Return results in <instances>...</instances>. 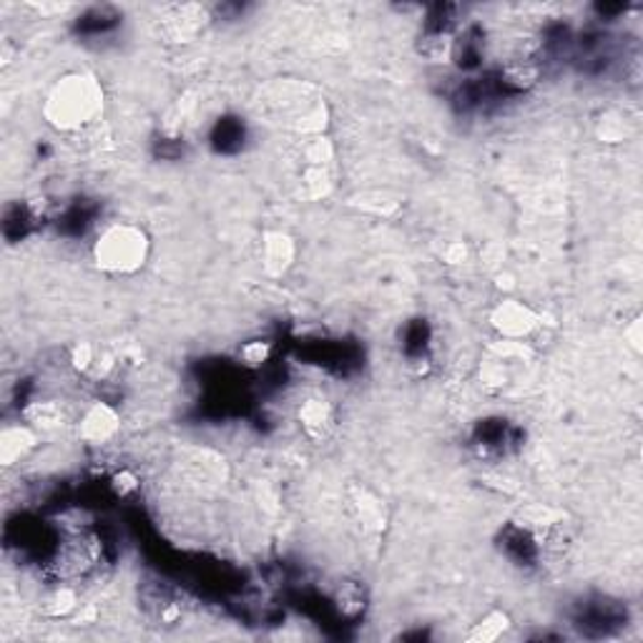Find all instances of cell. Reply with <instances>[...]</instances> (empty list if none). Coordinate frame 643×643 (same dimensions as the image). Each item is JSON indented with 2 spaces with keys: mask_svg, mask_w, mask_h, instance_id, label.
I'll use <instances>...</instances> for the list:
<instances>
[{
  "mask_svg": "<svg viewBox=\"0 0 643 643\" xmlns=\"http://www.w3.org/2000/svg\"><path fill=\"white\" fill-rule=\"evenodd\" d=\"M96 104L99 96L91 83L83 79H68L48 99V116L61 128H79L93 116Z\"/></svg>",
  "mask_w": 643,
  "mask_h": 643,
  "instance_id": "cell-1",
  "label": "cell"
},
{
  "mask_svg": "<svg viewBox=\"0 0 643 643\" xmlns=\"http://www.w3.org/2000/svg\"><path fill=\"white\" fill-rule=\"evenodd\" d=\"M146 239L134 227L108 229L96 244V260L104 269L111 272H134L143 264Z\"/></svg>",
  "mask_w": 643,
  "mask_h": 643,
  "instance_id": "cell-2",
  "label": "cell"
},
{
  "mask_svg": "<svg viewBox=\"0 0 643 643\" xmlns=\"http://www.w3.org/2000/svg\"><path fill=\"white\" fill-rule=\"evenodd\" d=\"M141 606L157 625H179L186 619L188 604L176 588L161 581H149L141 586Z\"/></svg>",
  "mask_w": 643,
  "mask_h": 643,
  "instance_id": "cell-3",
  "label": "cell"
},
{
  "mask_svg": "<svg viewBox=\"0 0 643 643\" xmlns=\"http://www.w3.org/2000/svg\"><path fill=\"white\" fill-rule=\"evenodd\" d=\"M625 621V611L619 604L606 601V598H596V601L581 604L576 613V625L581 631L594 633V636H606L611 629H619Z\"/></svg>",
  "mask_w": 643,
  "mask_h": 643,
  "instance_id": "cell-4",
  "label": "cell"
},
{
  "mask_svg": "<svg viewBox=\"0 0 643 643\" xmlns=\"http://www.w3.org/2000/svg\"><path fill=\"white\" fill-rule=\"evenodd\" d=\"M495 322H498V328L505 334H513V337H518V334H526L530 330V314L526 307H518V305H505L498 310V317H495Z\"/></svg>",
  "mask_w": 643,
  "mask_h": 643,
  "instance_id": "cell-5",
  "label": "cell"
},
{
  "mask_svg": "<svg viewBox=\"0 0 643 643\" xmlns=\"http://www.w3.org/2000/svg\"><path fill=\"white\" fill-rule=\"evenodd\" d=\"M244 139V128L237 122H221L217 126V134H214V146L219 151H229V149H239Z\"/></svg>",
  "mask_w": 643,
  "mask_h": 643,
  "instance_id": "cell-6",
  "label": "cell"
}]
</instances>
